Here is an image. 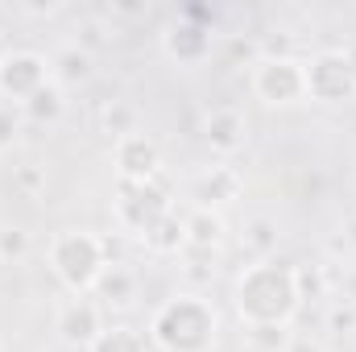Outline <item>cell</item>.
<instances>
[{
    "label": "cell",
    "instance_id": "obj_29",
    "mask_svg": "<svg viewBox=\"0 0 356 352\" xmlns=\"http://www.w3.org/2000/svg\"><path fill=\"white\" fill-rule=\"evenodd\" d=\"M286 352H327V344H323V336H319V332H294V328H290Z\"/></svg>",
    "mask_w": 356,
    "mask_h": 352
},
{
    "label": "cell",
    "instance_id": "obj_1",
    "mask_svg": "<svg viewBox=\"0 0 356 352\" xmlns=\"http://www.w3.org/2000/svg\"><path fill=\"white\" fill-rule=\"evenodd\" d=\"M298 286H294V265L266 257V262L241 265L232 282V311L245 328H290L298 315Z\"/></svg>",
    "mask_w": 356,
    "mask_h": 352
},
{
    "label": "cell",
    "instance_id": "obj_7",
    "mask_svg": "<svg viewBox=\"0 0 356 352\" xmlns=\"http://www.w3.org/2000/svg\"><path fill=\"white\" fill-rule=\"evenodd\" d=\"M46 83H54L46 54H38V50H8L0 58V95H4V104L21 108L25 99H33Z\"/></svg>",
    "mask_w": 356,
    "mask_h": 352
},
{
    "label": "cell",
    "instance_id": "obj_28",
    "mask_svg": "<svg viewBox=\"0 0 356 352\" xmlns=\"http://www.w3.org/2000/svg\"><path fill=\"white\" fill-rule=\"evenodd\" d=\"M327 332H336V336L356 332V307L353 303H332L327 307Z\"/></svg>",
    "mask_w": 356,
    "mask_h": 352
},
{
    "label": "cell",
    "instance_id": "obj_16",
    "mask_svg": "<svg viewBox=\"0 0 356 352\" xmlns=\"http://www.w3.org/2000/svg\"><path fill=\"white\" fill-rule=\"evenodd\" d=\"M277 245H282L277 220H273L269 211H253V216L245 220V228H241V249H245L253 262H266V257L277 253Z\"/></svg>",
    "mask_w": 356,
    "mask_h": 352
},
{
    "label": "cell",
    "instance_id": "obj_6",
    "mask_svg": "<svg viewBox=\"0 0 356 352\" xmlns=\"http://www.w3.org/2000/svg\"><path fill=\"white\" fill-rule=\"evenodd\" d=\"M307 99H315V104L356 99V71L344 50H319L307 58Z\"/></svg>",
    "mask_w": 356,
    "mask_h": 352
},
{
    "label": "cell",
    "instance_id": "obj_5",
    "mask_svg": "<svg viewBox=\"0 0 356 352\" xmlns=\"http://www.w3.org/2000/svg\"><path fill=\"white\" fill-rule=\"evenodd\" d=\"M253 95L269 108H290L307 99V58L298 54H261L249 75Z\"/></svg>",
    "mask_w": 356,
    "mask_h": 352
},
{
    "label": "cell",
    "instance_id": "obj_22",
    "mask_svg": "<svg viewBox=\"0 0 356 352\" xmlns=\"http://www.w3.org/2000/svg\"><path fill=\"white\" fill-rule=\"evenodd\" d=\"M178 262H182V273L191 278V282H211L216 278V262H220V249H195V245H182V253H178Z\"/></svg>",
    "mask_w": 356,
    "mask_h": 352
},
{
    "label": "cell",
    "instance_id": "obj_8",
    "mask_svg": "<svg viewBox=\"0 0 356 352\" xmlns=\"http://www.w3.org/2000/svg\"><path fill=\"white\" fill-rule=\"evenodd\" d=\"M54 332L67 349H83L88 352L95 344V336L104 332V311L91 294H71L58 311H54Z\"/></svg>",
    "mask_w": 356,
    "mask_h": 352
},
{
    "label": "cell",
    "instance_id": "obj_21",
    "mask_svg": "<svg viewBox=\"0 0 356 352\" xmlns=\"http://www.w3.org/2000/svg\"><path fill=\"white\" fill-rule=\"evenodd\" d=\"M294 286H298V303L332 298V286H327V262L323 265H294Z\"/></svg>",
    "mask_w": 356,
    "mask_h": 352
},
{
    "label": "cell",
    "instance_id": "obj_19",
    "mask_svg": "<svg viewBox=\"0 0 356 352\" xmlns=\"http://www.w3.org/2000/svg\"><path fill=\"white\" fill-rule=\"evenodd\" d=\"M88 352H149V336L129 323H104V332Z\"/></svg>",
    "mask_w": 356,
    "mask_h": 352
},
{
    "label": "cell",
    "instance_id": "obj_31",
    "mask_svg": "<svg viewBox=\"0 0 356 352\" xmlns=\"http://www.w3.org/2000/svg\"><path fill=\"white\" fill-rule=\"evenodd\" d=\"M99 42H104V25H99V21H88V25L79 29V42H75V46H83L88 54H95Z\"/></svg>",
    "mask_w": 356,
    "mask_h": 352
},
{
    "label": "cell",
    "instance_id": "obj_15",
    "mask_svg": "<svg viewBox=\"0 0 356 352\" xmlns=\"http://www.w3.org/2000/svg\"><path fill=\"white\" fill-rule=\"evenodd\" d=\"M91 75H95V54H88L83 46H63L54 58H50V79L58 83V88H83L91 83Z\"/></svg>",
    "mask_w": 356,
    "mask_h": 352
},
{
    "label": "cell",
    "instance_id": "obj_24",
    "mask_svg": "<svg viewBox=\"0 0 356 352\" xmlns=\"http://www.w3.org/2000/svg\"><path fill=\"white\" fill-rule=\"evenodd\" d=\"M327 286H332V303H353L356 307V265L327 262Z\"/></svg>",
    "mask_w": 356,
    "mask_h": 352
},
{
    "label": "cell",
    "instance_id": "obj_33",
    "mask_svg": "<svg viewBox=\"0 0 356 352\" xmlns=\"http://www.w3.org/2000/svg\"><path fill=\"white\" fill-rule=\"evenodd\" d=\"M21 13H29V17H54V13H58V4H54V0H46V4H25Z\"/></svg>",
    "mask_w": 356,
    "mask_h": 352
},
{
    "label": "cell",
    "instance_id": "obj_17",
    "mask_svg": "<svg viewBox=\"0 0 356 352\" xmlns=\"http://www.w3.org/2000/svg\"><path fill=\"white\" fill-rule=\"evenodd\" d=\"M21 116H25V125H42V129L58 125L67 116V91L58 88V83H46L33 99L21 104Z\"/></svg>",
    "mask_w": 356,
    "mask_h": 352
},
{
    "label": "cell",
    "instance_id": "obj_12",
    "mask_svg": "<svg viewBox=\"0 0 356 352\" xmlns=\"http://www.w3.org/2000/svg\"><path fill=\"white\" fill-rule=\"evenodd\" d=\"M241 191H245V178L236 166H207L203 175L191 182V199H195V207H216V211H224L228 203H236L241 199Z\"/></svg>",
    "mask_w": 356,
    "mask_h": 352
},
{
    "label": "cell",
    "instance_id": "obj_25",
    "mask_svg": "<svg viewBox=\"0 0 356 352\" xmlns=\"http://www.w3.org/2000/svg\"><path fill=\"white\" fill-rule=\"evenodd\" d=\"M25 133V116L17 104H0V154H8Z\"/></svg>",
    "mask_w": 356,
    "mask_h": 352
},
{
    "label": "cell",
    "instance_id": "obj_30",
    "mask_svg": "<svg viewBox=\"0 0 356 352\" xmlns=\"http://www.w3.org/2000/svg\"><path fill=\"white\" fill-rule=\"evenodd\" d=\"M178 17H182V21H191V25H203V29H211V25H216V13H211L207 4H182V8H178Z\"/></svg>",
    "mask_w": 356,
    "mask_h": 352
},
{
    "label": "cell",
    "instance_id": "obj_34",
    "mask_svg": "<svg viewBox=\"0 0 356 352\" xmlns=\"http://www.w3.org/2000/svg\"><path fill=\"white\" fill-rule=\"evenodd\" d=\"M112 13H116V17H145L149 4H112Z\"/></svg>",
    "mask_w": 356,
    "mask_h": 352
},
{
    "label": "cell",
    "instance_id": "obj_11",
    "mask_svg": "<svg viewBox=\"0 0 356 352\" xmlns=\"http://www.w3.org/2000/svg\"><path fill=\"white\" fill-rule=\"evenodd\" d=\"M203 141H207V150H211L216 158H236V154L245 150V141H249V120H245V112L232 108V104L211 108V112L203 116Z\"/></svg>",
    "mask_w": 356,
    "mask_h": 352
},
{
    "label": "cell",
    "instance_id": "obj_4",
    "mask_svg": "<svg viewBox=\"0 0 356 352\" xmlns=\"http://www.w3.org/2000/svg\"><path fill=\"white\" fill-rule=\"evenodd\" d=\"M170 195L175 191H170V182L162 175L149 178V182H120L116 186V203H112V216H116L120 232H129V237L141 241L162 216L175 211V199Z\"/></svg>",
    "mask_w": 356,
    "mask_h": 352
},
{
    "label": "cell",
    "instance_id": "obj_32",
    "mask_svg": "<svg viewBox=\"0 0 356 352\" xmlns=\"http://www.w3.org/2000/svg\"><path fill=\"white\" fill-rule=\"evenodd\" d=\"M340 241H344L348 253H356V211L353 216H344V224H340Z\"/></svg>",
    "mask_w": 356,
    "mask_h": 352
},
{
    "label": "cell",
    "instance_id": "obj_20",
    "mask_svg": "<svg viewBox=\"0 0 356 352\" xmlns=\"http://www.w3.org/2000/svg\"><path fill=\"white\" fill-rule=\"evenodd\" d=\"M99 133L112 137V141L137 133V108H133L129 99H108V104L99 108Z\"/></svg>",
    "mask_w": 356,
    "mask_h": 352
},
{
    "label": "cell",
    "instance_id": "obj_18",
    "mask_svg": "<svg viewBox=\"0 0 356 352\" xmlns=\"http://www.w3.org/2000/svg\"><path fill=\"white\" fill-rule=\"evenodd\" d=\"M141 245L154 253V257H178L182 253V245H186V232H182V216L170 211V216H162L145 237H141Z\"/></svg>",
    "mask_w": 356,
    "mask_h": 352
},
{
    "label": "cell",
    "instance_id": "obj_13",
    "mask_svg": "<svg viewBox=\"0 0 356 352\" xmlns=\"http://www.w3.org/2000/svg\"><path fill=\"white\" fill-rule=\"evenodd\" d=\"M137 269L124 262H108L104 265V273H99V282H95V290H91V298L99 303V307H108V311H129L133 303H137Z\"/></svg>",
    "mask_w": 356,
    "mask_h": 352
},
{
    "label": "cell",
    "instance_id": "obj_9",
    "mask_svg": "<svg viewBox=\"0 0 356 352\" xmlns=\"http://www.w3.org/2000/svg\"><path fill=\"white\" fill-rule=\"evenodd\" d=\"M112 162H116V178L120 182H149L162 175V150L149 133H129L120 141H112Z\"/></svg>",
    "mask_w": 356,
    "mask_h": 352
},
{
    "label": "cell",
    "instance_id": "obj_2",
    "mask_svg": "<svg viewBox=\"0 0 356 352\" xmlns=\"http://www.w3.org/2000/svg\"><path fill=\"white\" fill-rule=\"evenodd\" d=\"M149 344L158 352H216L220 344V311L199 290H178L158 303L149 315Z\"/></svg>",
    "mask_w": 356,
    "mask_h": 352
},
{
    "label": "cell",
    "instance_id": "obj_23",
    "mask_svg": "<svg viewBox=\"0 0 356 352\" xmlns=\"http://www.w3.org/2000/svg\"><path fill=\"white\" fill-rule=\"evenodd\" d=\"M29 257V232L21 224H0V262L17 265Z\"/></svg>",
    "mask_w": 356,
    "mask_h": 352
},
{
    "label": "cell",
    "instance_id": "obj_3",
    "mask_svg": "<svg viewBox=\"0 0 356 352\" xmlns=\"http://www.w3.org/2000/svg\"><path fill=\"white\" fill-rule=\"evenodd\" d=\"M46 262L71 294H91L104 265H108V245L91 228H63V232H54V241L46 249Z\"/></svg>",
    "mask_w": 356,
    "mask_h": 352
},
{
    "label": "cell",
    "instance_id": "obj_27",
    "mask_svg": "<svg viewBox=\"0 0 356 352\" xmlns=\"http://www.w3.org/2000/svg\"><path fill=\"white\" fill-rule=\"evenodd\" d=\"M17 191H25V195H42L46 191V166H38V162H25V166H17Z\"/></svg>",
    "mask_w": 356,
    "mask_h": 352
},
{
    "label": "cell",
    "instance_id": "obj_35",
    "mask_svg": "<svg viewBox=\"0 0 356 352\" xmlns=\"http://www.w3.org/2000/svg\"><path fill=\"white\" fill-rule=\"evenodd\" d=\"M344 54H348V63H353V71H356V42L353 46H344Z\"/></svg>",
    "mask_w": 356,
    "mask_h": 352
},
{
    "label": "cell",
    "instance_id": "obj_10",
    "mask_svg": "<svg viewBox=\"0 0 356 352\" xmlns=\"http://www.w3.org/2000/svg\"><path fill=\"white\" fill-rule=\"evenodd\" d=\"M211 46H216V33L211 29H203V25H191V21H182L175 17L166 29H162V54L178 63V67H199V63H207L211 58Z\"/></svg>",
    "mask_w": 356,
    "mask_h": 352
},
{
    "label": "cell",
    "instance_id": "obj_26",
    "mask_svg": "<svg viewBox=\"0 0 356 352\" xmlns=\"http://www.w3.org/2000/svg\"><path fill=\"white\" fill-rule=\"evenodd\" d=\"M286 340H290V328H249V344L257 352H286Z\"/></svg>",
    "mask_w": 356,
    "mask_h": 352
},
{
    "label": "cell",
    "instance_id": "obj_14",
    "mask_svg": "<svg viewBox=\"0 0 356 352\" xmlns=\"http://www.w3.org/2000/svg\"><path fill=\"white\" fill-rule=\"evenodd\" d=\"M182 232H186V245L195 249H220L228 241V220L216 207H191L182 211Z\"/></svg>",
    "mask_w": 356,
    "mask_h": 352
}]
</instances>
